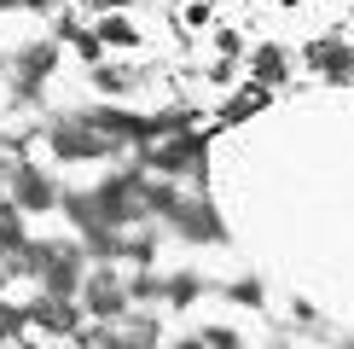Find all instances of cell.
<instances>
[{
	"label": "cell",
	"mask_w": 354,
	"mask_h": 349,
	"mask_svg": "<svg viewBox=\"0 0 354 349\" xmlns=\"http://www.w3.org/2000/svg\"><path fill=\"white\" fill-rule=\"evenodd\" d=\"M24 326H41V332H53V338H76L82 332V309L64 303V297H35L24 309Z\"/></svg>",
	"instance_id": "cell-4"
},
{
	"label": "cell",
	"mask_w": 354,
	"mask_h": 349,
	"mask_svg": "<svg viewBox=\"0 0 354 349\" xmlns=\"http://www.w3.org/2000/svg\"><path fill=\"white\" fill-rule=\"evenodd\" d=\"M203 134H174L169 145H151V163L163 169V174H186V169H198L203 174Z\"/></svg>",
	"instance_id": "cell-5"
},
{
	"label": "cell",
	"mask_w": 354,
	"mask_h": 349,
	"mask_svg": "<svg viewBox=\"0 0 354 349\" xmlns=\"http://www.w3.org/2000/svg\"><path fill=\"white\" fill-rule=\"evenodd\" d=\"M105 6H111V12H122V6H134V0H105Z\"/></svg>",
	"instance_id": "cell-19"
},
{
	"label": "cell",
	"mask_w": 354,
	"mask_h": 349,
	"mask_svg": "<svg viewBox=\"0 0 354 349\" xmlns=\"http://www.w3.org/2000/svg\"><path fill=\"white\" fill-rule=\"evenodd\" d=\"M47 145H53L58 157H70V163H76V157H105L116 140L105 134V128H93V123H58L53 134H47Z\"/></svg>",
	"instance_id": "cell-3"
},
{
	"label": "cell",
	"mask_w": 354,
	"mask_h": 349,
	"mask_svg": "<svg viewBox=\"0 0 354 349\" xmlns=\"http://www.w3.org/2000/svg\"><path fill=\"white\" fill-rule=\"evenodd\" d=\"M18 332H24V309L0 297V343H6V338H18Z\"/></svg>",
	"instance_id": "cell-17"
},
{
	"label": "cell",
	"mask_w": 354,
	"mask_h": 349,
	"mask_svg": "<svg viewBox=\"0 0 354 349\" xmlns=\"http://www.w3.org/2000/svg\"><path fill=\"white\" fill-rule=\"evenodd\" d=\"M198 291H203V274H174V280H163V297L174 303V309H186Z\"/></svg>",
	"instance_id": "cell-12"
},
{
	"label": "cell",
	"mask_w": 354,
	"mask_h": 349,
	"mask_svg": "<svg viewBox=\"0 0 354 349\" xmlns=\"http://www.w3.org/2000/svg\"><path fill=\"white\" fill-rule=\"evenodd\" d=\"M0 181H6V163H0Z\"/></svg>",
	"instance_id": "cell-23"
},
{
	"label": "cell",
	"mask_w": 354,
	"mask_h": 349,
	"mask_svg": "<svg viewBox=\"0 0 354 349\" xmlns=\"http://www.w3.org/2000/svg\"><path fill=\"white\" fill-rule=\"evenodd\" d=\"M128 82H134V70H116V64H99V70H93V87H99V93H128Z\"/></svg>",
	"instance_id": "cell-14"
},
{
	"label": "cell",
	"mask_w": 354,
	"mask_h": 349,
	"mask_svg": "<svg viewBox=\"0 0 354 349\" xmlns=\"http://www.w3.org/2000/svg\"><path fill=\"white\" fill-rule=\"evenodd\" d=\"M0 64H6V58H0Z\"/></svg>",
	"instance_id": "cell-24"
},
{
	"label": "cell",
	"mask_w": 354,
	"mask_h": 349,
	"mask_svg": "<svg viewBox=\"0 0 354 349\" xmlns=\"http://www.w3.org/2000/svg\"><path fill=\"white\" fill-rule=\"evenodd\" d=\"M53 64H58V47H53V41L29 47V53L18 58V82H24V93H35V87H41V76H47Z\"/></svg>",
	"instance_id": "cell-8"
},
{
	"label": "cell",
	"mask_w": 354,
	"mask_h": 349,
	"mask_svg": "<svg viewBox=\"0 0 354 349\" xmlns=\"http://www.w3.org/2000/svg\"><path fill=\"white\" fill-rule=\"evenodd\" d=\"M285 6H308V0H285Z\"/></svg>",
	"instance_id": "cell-21"
},
{
	"label": "cell",
	"mask_w": 354,
	"mask_h": 349,
	"mask_svg": "<svg viewBox=\"0 0 354 349\" xmlns=\"http://www.w3.org/2000/svg\"><path fill=\"white\" fill-rule=\"evenodd\" d=\"M122 297L128 303H151V297H163V280H157V274H134V280L122 285Z\"/></svg>",
	"instance_id": "cell-15"
},
{
	"label": "cell",
	"mask_w": 354,
	"mask_h": 349,
	"mask_svg": "<svg viewBox=\"0 0 354 349\" xmlns=\"http://www.w3.org/2000/svg\"><path fill=\"white\" fill-rule=\"evenodd\" d=\"M18 244H24V215L18 210H12V204H0V251H18Z\"/></svg>",
	"instance_id": "cell-13"
},
{
	"label": "cell",
	"mask_w": 354,
	"mask_h": 349,
	"mask_svg": "<svg viewBox=\"0 0 354 349\" xmlns=\"http://www.w3.org/2000/svg\"><path fill=\"white\" fill-rule=\"evenodd\" d=\"M12 181V210L18 215H47V210H58V186L47 181V169H35V163H24V169H12L6 174Z\"/></svg>",
	"instance_id": "cell-2"
},
{
	"label": "cell",
	"mask_w": 354,
	"mask_h": 349,
	"mask_svg": "<svg viewBox=\"0 0 354 349\" xmlns=\"http://www.w3.org/2000/svg\"><path fill=\"white\" fill-rule=\"evenodd\" d=\"M82 320H105V326H116V320L128 314V297H122V280L116 274H82Z\"/></svg>",
	"instance_id": "cell-1"
},
{
	"label": "cell",
	"mask_w": 354,
	"mask_h": 349,
	"mask_svg": "<svg viewBox=\"0 0 354 349\" xmlns=\"http://www.w3.org/2000/svg\"><path fill=\"white\" fill-rule=\"evenodd\" d=\"M261 105H268V93H261V87H244V93H232V99H227L221 123H244V116H256Z\"/></svg>",
	"instance_id": "cell-10"
},
{
	"label": "cell",
	"mask_w": 354,
	"mask_h": 349,
	"mask_svg": "<svg viewBox=\"0 0 354 349\" xmlns=\"http://www.w3.org/2000/svg\"><path fill=\"white\" fill-rule=\"evenodd\" d=\"M227 297H232V303H250V309H256V303H261V285H256V280H239V285L227 291Z\"/></svg>",
	"instance_id": "cell-18"
},
{
	"label": "cell",
	"mask_w": 354,
	"mask_h": 349,
	"mask_svg": "<svg viewBox=\"0 0 354 349\" xmlns=\"http://www.w3.org/2000/svg\"><path fill=\"white\" fill-rule=\"evenodd\" d=\"M348 349H354V343H348Z\"/></svg>",
	"instance_id": "cell-25"
},
{
	"label": "cell",
	"mask_w": 354,
	"mask_h": 349,
	"mask_svg": "<svg viewBox=\"0 0 354 349\" xmlns=\"http://www.w3.org/2000/svg\"><path fill=\"white\" fill-rule=\"evenodd\" d=\"M198 343H203V349H244V338H239L232 326H203Z\"/></svg>",
	"instance_id": "cell-16"
},
{
	"label": "cell",
	"mask_w": 354,
	"mask_h": 349,
	"mask_svg": "<svg viewBox=\"0 0 354 349\" xmlns=\"http://www.w3.org/2000/svg\"><path fill=\"white\" fill-rule=\"evenodd\" d=\"M174 222H180L186 239H215V233H221L209 204H174Z\"/></svg>",
	"instance_id": "cell-9"
},
{
	"label": "cell",
	"mask_w": 354,
	"mask_h": 349,
	"mask_svg": "<svg viewBox=\"0 0 354 349\" xmlns=\"http://www.w3.org/2000/svg\"><path fill=\"white\" fill-rule=\"evenodd\" d=\"M308 64H314L331 87H343L354 76V53L343 47V41H308Z\"/></svg>",
	"instance_id": "cell-7"
},
{
	"label": "cell",
	"mask_w": 354,
	"mask_h": 349,
	"mask_svg": "<svg viewBox=\"0 0 354 349\" xmlns=\"http://www.w3.org/2000/svg\"><path fill=\"white\" fill-rule=\"evenodd\" d=\"M58 349H82V343H58Z\"/></svg>",
	"instance_id": "cell-22"
},
{
	"label": "cell",
	"mask_w": 354,
	"mask_h": 349,
	"mask_svg": "<svg viewBox=\"0 0 354 349\" xmlns=\"http://www.w3.org/2000/svg\"><path fill=\"white\" fill-rule=\"evenodd\" d=\"M0 12H18V0H0Z\"/></svg>",
	"instance_id": "cell-20"
},
{
	"label": "cell",
	"mask_w": 354,
	"mask_h": 349,
	"mask_svg": "<svg viewBox=\"0 0 354 349\" xmlns=\"http://www.w3.org/2000/svg\"><path fill=\"white\" fill-rule=\"evenodd\" d=\"M285 76H290V53L279 47V41H261L256 53H250V87H285Z\"/></svg>",
	"instance_id": "cell-6"
},
{
	"label": "cell",
	"mask_w": 354,
	"mask_h": 349,
	"mask_svg": "<svg viewBox=\"0 0 354 349\" xmlns=\"http://www.w3.org/2000/svg\"><path fill=\"white\" fill-rule=\"evenodd\" d=\"M93 41H99V47H134V24H128V18H105V24H99L93 29Z\"/></svg>",
	"instance_id": "cell-11"
}]
</instances>
